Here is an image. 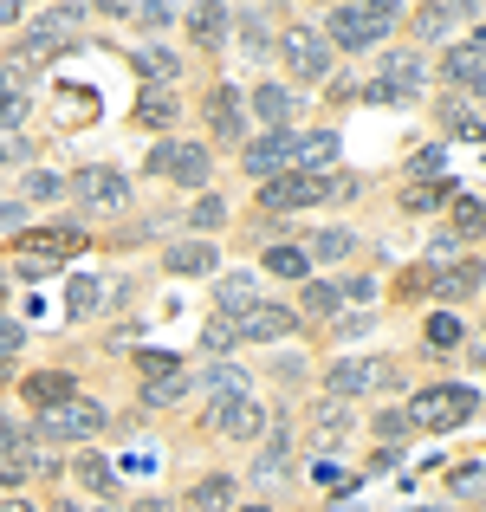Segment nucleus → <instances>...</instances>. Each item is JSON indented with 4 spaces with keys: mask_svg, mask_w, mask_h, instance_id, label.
Returning a JSON list of instances; mask_svg holds the SVG:
<instances>
[{
    "mask_svg": "<svg viewBox=\"0 0 486 512\" xmlns=\"http://www.w3.org/2000/svg\"><path fill=\"white\" fill-rule=\"evenodd\" d=\"M337 305H344V286H305V312H337Z\"/></svg>",
    "mask_w": 486,
    "mask_h": 512,
    "instance_id": "nucleus-39",
    "label": "nucleus"
},
{
    "mask_svg": "<svg viewBox=\"0 0 486 512\" xmlns=\"http://www.w3.org/2000/svg\"><path fill=\"white\" fill-rule=\"evenodd\" d=\"M253 111H260V124L286 130V117H292V91H286V85H260V91H253Z\"/></svg>",
    "mask_w": 486,
    "mask_h": 512,
    "instance_id": "nucleus-27",
    "label": "nucleus"
},
{
    "mask_svg": "<svg viewBox=\"0 0 486 512\" xmlns=\"http://www.w3.org/2000/svg\"><path fill=\"white\" fill-rule=\"evenodd\" d=\"M0 383H7V357H0Z\"/></svg>",
    "mask_w": 486,
    "mask_h": 512,
    "instance_id": "nucleus-59",
    "label": "nucleus"
},
{
    "mask_svg": "<svg viewBox=\"0 0 486 512\" xmlns=\"http://www.w3.org/2000/svg\"><path fill=\"white\" fill-rule=\"evenodd\" d=\"M72 474L85 480V493H98V500L117 487V474H111V461H104V454H85V461H72Z\"/></svg>",
    "mask_w": 486,
    "mask_h": 512,
    "instance_id": "nucleus-31",
    "label": "nucleus"
},
{
    "mask_svg": "<svg viewBox=\"0 0 486 512\" xmlns=\"http://www.w3.org/2000/svg\"><path fill=\"white\" fill-rule=\"evenodd\" d=\"M150 169L156 175H175V182H188V188H201L208 182V150H201V143H162V150L150 156Z\"/></svg>",
    "mask_w": 486,
    "mask_h": 512,
    "instance_id": "nucleus-11",
    "label": "nucleus"
},
{
    "mask_svg": "<svg viewBox=\"0 0 486 512\" xmlns=\"http://www.w3.org/2000/svg\"><path fill=\"white\" fill-rule=\"evenodd\" d=\"M474 415H480V396L467 383H435V389H422V396L409 402L415 428H461V422H474Z\"/></svg>",
    "mask_w": 486,
    "mask_h": 512,
    "instance_id": "nucleus-1",
    "label": "nucleus"
},
{
    "mask_svg": "<svg viewBox=\"0 0 486 512\" xmlns=\"http://www.w3.org/2000/svg\"><path fill=\"white\" fill-rule=\"evenodd\" d=\"M208 428H214V435H227V441H253L266 428V409L253 396H214Z\"/></svg>",
    "mask_w": 486,
    "mask_h": 512,
    "instance_id": "nucleus-6",
    "label": "nucleus"
},
{
    "mask_svg": "<svg viewBox=\"0 0 486 512\" xmlns=\"http://www.w3.org/2000/svg\"><path fill=\"white\" fill-rule=\"evenodd\" d=\"M91 7H98V13H111V20H130V13H137L143 0H91Z\"/></svg>",
    "mask_w": 486,
    "mask_h": 512,
    "instance_id": "nucleus-50",
    "label": "nucleus"
},
{
    "mask_svg": "<svg viewBox=\"0 0 486 512\" xmlns=\"http://www.w3.org/2000/svg\"><path fill=\"white\" fill-rule=\"evenodd\" d=\"M331 195H350V175H299V169H286V175H273L266 182V214H286V208H312V201H331Z\"/></svg>",
    "mask_w": 486,
    "mask_h": 512,
    "instance_id": "nucleus-2",
    "label": "nucleus"
},
{
    "mask_svg": "<svg viewBox=\"0 0 486 512\" xmlns=\"http://www.w3.org/2000/svg\"><path fill=\"white\" fill-rule=\"evenodd\" d=\"M0 292H7V286H0Z\"/></svg>",
    "mask_w": 486,
    "mask_h": 512,
    "instance_id": "nucleus-62",
    "label": "nucleus"
},
{
    "mask_svg": "<svg viewBox=\"0 0 486 512\" xmlns=\"http://www.w3.org/2000/svg\"><path fill=\"white\" fill-rule=\"evenodd\" d=\"M26 13V0H0V20H20Z\"/></svg>",
    "mask_w": 486,
    "mask_h": 512,
    "instance_id": "nucleus-55",
    "label": "nucleus"
},
{
    "mask_svg": "<svg viewBox=\"0 0 486 512\" xmlns=\"http://www.w3.org/2000/svg\"><path fill=\"white\" fill-rule=\"evenodd\" d=\"M98 428H104V409L98 402H78V396L39 415V435H52V441H85V435H98Z\"/></svg>",
    "mask_w": 486,
    "mask_h": 512,
    "instance_id": "nucleus-7",
    "label": "nucleus"
},
{
    "mask_svg": "<svg viewBox=\"0 0 486 512\" xmlns=\"http://www.w3.org/2000/svg\"><path fill=\"white\" fill-rule=\"evenodd\" d=\"M65 305H72V312H91V305H98V279H85V273H78L72 286H65Z\"/></svg>",
    "mask_w": 486,
    "mask_h": 512,
    "instance_id": "nucleus-40",
    "label": "nucleus"
},
{
    "mask_svg": "<svg viewBox=\"0 0 486 512\" xmlns=\"http://www.w3.org/2000/svg\"><path fill=\"white\" fill-rule=\"evenodd\" d=\"M234 338H240V331H234V318H214V325H208V350H227Z\"/></svg>",
    "mask_w": 486,
    "mask_h": 512,
    "instance_id": "nucleus-46",
    "label": "nucleus"
},
{
    "mask_svg": "<svg viewBox=\"0 0 486 512\" xmlns=\"http://www.w3.org/2000/svg\"><path fill=\"white\" fill-rule=\"evenodd\" d=\"M415 91H422V65H415V52H383V78H376L370 98L376 104H409Z\"/></svg>",
    "mask_w": 486,
    "mask_h": 512,
    "instance_id": "nucleus-9",
    "label": "nucleus"
},
{
    "mask_svg": "<svg viewBox=\"0 0 486 512\" xmlns=\"http://www.w3.org/2000/svg\"><path fill=\"white\" fill-rule=\"evenodd\" d=\"M396 33V7H363V0H344V7L331 13V39L344 52H363V46H376V39H389Z\"/></svg>",
    "mask_w": 486,
    "mask_h": 512,
    "instance_id": "nucleus-3",
    "label": "nucleus"
},
{
    "mask_svg": "<svg viewBox=\"0 0 486 512\" xmlns=\"http://www.w3.org/2000/svg\"><path fill=\"white\" fill-rule=\"evenodd\" d=\"M214 299H221L227 318H240V312H253V305H260V286H253V273H227L221 286H214Z\"/></svg>",
    "mask_w": 486,
    "mask_h": 512,
    "instance_id": "nucleus-22",
    "label": "nucleus"
},
{
    "mask_svg": "<svg viewBox=\"0 0 486 512\" xmlns=\"http://www.w3.org/2000/svg\"><path fill=\"white\" fill-rule=\"evenodd\" d=\"M78 26H85V7H46L20 39V65H39V59H52V52H65L78 39Z\"/></svg>",
    "mask_w": 486,
    "mask_h": 512,
    "instance_id": "nucleus-4",
    "label": "nucleus"
},
{
    "mask_svg": "<svg viewBox=\"0 0 486 512\" xmlns=\"http://www.w3.org/2000/svg\"><path fill=\"white\" fill-rule=\"evenodd\" d=\"M0 512H33V506H26V500H7V506H0Z\"/></svg>",
    "mask_w": 486,
    "mask_h": 512,
    "instance_id": "nucleus-57",
    "label": "nucleus"
},
{
    "mask_svg": "<svg viewBox=\"0 0 486 512\" xmlns=\"http://www.w3.org/2000/svg\"><path fill=\"white\" fill-rule=\"evenodd\" d=\"M363 7H396V0H363Z\"/></svg>",
    "mask_w": 486,
    "mask_h": 512,
    "instance_id": "nucleus-58",
    "label": "nucleus"
},
{
    "mask_svg": "<svg viewBox=\"0 0 486 512\" xmlns=\"http://www.w3.org/2000/svg\"><path fill=\"white\" fill-rule=\"evenodd\" d=\"M130 512H175V506H169V500H137Z\"/></svg>",
    "mask_w": 486,
    "mask_h": 512,
    "instance_id": "nucleus-56",
    "label": "nucleus"
},
{
    "mask_svg": "<svg viewBox=\"0 0 486 512\" xmlns=\"http://www.w3.org/2000/svg\"><path fill=\"white\" fill-rule=\"evenodd\" d=\"M448 78L467 91V98L480 91V78H486V46H480V39H461V46H448Z\"/></svg>",
    "mask_w": 486,
    "mask_h": 512,
    "instance_id": "nucleus-16",
    "label": "nucleus"
},
{
    "mask_svg": "<svg viewBox=\"0 0 486 512\" xmlns=\"http://www.w3.org/2000/svg\"><path fill=\"white\" fill-rule=\"evenodd\" d=\"M454 221H461V234H480V201L461 195V201H454Z\"/></svg>",
    "mask_w": 486,
    "mask_h": 512,
    "instance_id": "nucleus-44",
    "label": "nucleus"
},
{
    "mask_svg": "<svg viewBox=\"0 0 486 512\" xmlns=\"http://www.w3.org/2000/svg\"><path fill=\"white\" fill-rule=\"evenodd\" d=\"M188 396V363L182 370H169V376H150V383H143V402H150V409H169V402H182Z\"/></svg>",
    "mask_w": 486,
    "mask_h": 512,
    "instance_id": "nucleus-28",
    "label": "nucleus"
},
{
    "mask_svg": "<svg viewBox=\"0 0 486 512\" xmlns=\"http://www.w3.org/2000/svg\"><path fill=\"white\" fill-rule=\"evenodd\" d=\"M137 124H143V130H169V124H175V98H169V85H150V91L137 98Z\"/></svg>",
    "mask_w": 486,
    "mask_h": 512,
    "instance_id": "nucleus-25",
    "label": "nucleus"
},
{
    "mask_svg": "<svg viewBox=\"0 0 486 512\" xmlns=\"http://www.w3.org/2000/svg\"><path fill=\"white\" fill-rule=\"evenodd\" d=\"M20 156H26V150H20V143L7 137V130H0V169H7V163H20Z\"/></svg>",
    "mask_w": 486,
    "mask_h": 512,
    "instance_id": "nucleus-52",
    "label": "nucleus"
},
{
    "mask_svg": "<svg viewBox=\"0 0 486 512\" xmlns=\"http://www.w3.org/2000/svg\"><path fill=\"white\" fill-rule=\"evenodd\" d=\"M337 163V137L331 130H305V137H292V169L312 175V169H331Z\"/></svg>",
    "mask_w": 486,
    "mask_h": 512,
    "instance_id": "nucleus-18",
    "label": "nucleus"
},
{
    "mask_svg": "<svg viewBox=\"0 0 486 512\" xmlns=\"http://www.w3.org/2000/svg\"><path fill=\"white\" fill-rule=\"evenodd\" d=\"M441 201H448V188H415L409 208H415V214H428V208H441Z\"/></svg>",
    "mask_w": 486,
    "mask_h": 512,
    "instance_id": "nucleus-47",
    "label": "nucleus"
},
{
    "mask_svg": "<svg viewBox=\"0 0 486 512\" xmlns=\"http://www.w3.org/2000/svg\"><path fill=\"white\" fill-rule=\"evenodd\" d=\"M441 169H448V150H422L415 156V175H441Z\"/></svg>",
    "mask_w": 486,
    "mask_h": 512,
    "instance_id": "nucleus-49",
    "label": "nucleus"
},
{
    "mask_svg": "<svg viewBox=\"0 0 486 512\" xmlns=\"http://www.w3.org/2000/svg\"><path fill=\"white\" fill-rule=\"evenodd\" d=\"M78 247H85V234L59 221V227H33V234L20 240V260H52V266H59V260H72Z\"/></svg>",
    "mask_w": 486,
    "mask_h": 512,
    "instance_id": "nucleus-12",
    "label": "nucleus"
},
{
    "mask_svg": "<svg viewBox=\"0 0 486 512\" xmlns=\"http://www.w3.org/2000/svg\"><path fill=\"white\" fill-rule=\"evenodd\" d=\"M279 52H286V65H292V78H331V46H324V33H312V26H292L286 39H279Z\"/></svg>",
    "mask_w": 486,
    "mask_h": 512,
    "instance_id": "nucleus-5",
    "label": "nucleus"
},
{
    "mask_svg": "<svg viewBox=\"0 0 486 512\" xmlns=\"http://www.w3.org/2000/svg\"><path fill=\"white\" fill-rule=\"evenodd\" d=\"M72 201H78V208H124L130 182L117 169H78L72 175Z\"/></svg>",
    "mask_w": 486,
    "mask_h": 512,
    "instance_id": "nucleus-10",
    "label": "nucleus"
},
{
    "mask_svg": "<svg viewBox=\"0 0 486 512\" xmlns=\"http://www.w3.org/2000/svg\"><path fill=\"white\" fill-rule=\"evenodd\" d=\"M52 512H78V506H52Z\"/></svg>",
    "mask_w": 486,
    "mask_h": 512,
    "instance_id": "nucleus-60",
    "label": "nucleus"
},
{
    "mask_svg": "<svg viewBox=\"0 0 486 512\" xmlns=\"http://www.w3.org/2000/svg\"><path fill=\"white\" fill-rule=\"evenodd\" d=\"M208 124H214V137H227V143H240V98L234 91H208Z\"/></svg>",
    "mask_w": 486,
    "mask_h": 512,
    "instance_id": "nucleus-23",
    "label": "nucleus"
},
{
    "mask_svg": "<svg viewBox=\"0 0 486 512\" xmlns=\"http://www.w3.org/2000/svg\"><path fill=\"white\" fill-rule=\"evenodd\" d=\"M137 72L150 78V85H169V78L182 72V59H175L169 46H143V52H137Z\"/></svg>",
    "mask_w": 486,
    "mask_h": 512,
    "instance_id": "nucleus-30",
    "label": "nucleus"
},
{
    "mask_svg": "<svg viewBox=\"0 0 486 512\" xmlns=\"http://www.w3.org/2000/svg\"><path fill=\"white\" fill-rule=\"evenodd\" d=\"M20 117H26V98L20 91H0V130H13Z\"/></svg>",
    "mask_w": 486,
    "mask_h": 512,
    "instance_id": "nucleus-43",
    "label": "nucleus"
},
{
    "mask_svg": "<svg viewBox=\"0 0 486 512\" xmlns=\"http://www.w3.org/2000/svg\"><path fill=\"white\" fill-rule=\"evenodd\" d=\"M201 383H208L214 396H247V370H234V363H214Z\"/></svg>",
    "mask_w": 486,
    "mask_h": 512,
    "instance_id": "nucleus-35",
    "label": "nucleus"
},
{
    "mask_svg": "<svg viewBox=\"0 0 486 512\" xmlns=\"http://www.w3.org/2000/svg\"><path fill=\"white\" fill-rule=\"evenodd\" d=\"M39 467H52V461L33 448V435H20L13 422H0V487H20L26 474H39Z\"/></svg>",
    "mask_w": 486,
    "mask_h": 512,
    "instance_id": "nucleus-8",
    "label": "nucleus"
},
{
    "mask_svg": "<svg viewBox=\"0 0 486 512\" xmlns=\"http://www.w3.org/2000/svg\"><path fill=\"white\" fill-rule=\"evenodd\" d=\"M169 273H188V279L214 273V247H208V240H182V247H169Z\"/></svg>",
    "mask_w": 486,
    "mask_h": 512,
    "instance_id": "nucleus-26",
    "label": "nucleus"
},
{
    "mask_svg": "<svg viewBox=\"0 0 486 512\" xmlns=\"http://www.w3.org/2000/svg\"><path fill=\"white\" fill-rule=\"evenodd\" d=\"M266 273H279V279H305V273H312V253H305L299 240H286V247L266 253Z\"/></svg>",
    "mask_w": 486,
    "mask_h": 512,
    "instance_id": "nucleus-29",
    "label": "nucleus"
},
{
    "mask_svg": "<svg viewBox=\"0 0 486 512\" xmlns=\"http://www.w3.org/2000/svg\"><path fill=\"white\" fill-rule=\"evenodd\" d=\"M409 409H389V415H376V435H383V441H396V448H402V441H409Z\"/></svg>",
    "mask_w": 486,
    "mask_h": 512,
    "instance_id": "nucleus-37",
    "label": "nucleus"
},
{
    "mask_svg": "<svg viewBox=\"0 0 486 512\" xmlns=\"http://www.w3.org/2000/svg\"><path fill=\"white\" fill-rule=\"evenodd\" d=\"M26 402H33V409H59V402H72V376H65V370H33V376H26Z\"/></svg>",
    "mask_w": 486,
    "mask_h": 512,
    "instance_id": "nucleus-20",
    "label": "nucleus"
},
{
    "mask_svg": "<svg viewBox=\"0 0 486 512\" xmlns=\"http://www.w3.org/2000/svg\"><path fill=\"white\" fill-rule=\"evenodd\" d=\"M234 474H208L195 493H188V512H234Z\"/></svg>",
    "mask_w": 486,
    "mask_h": 512,
    "instance_id": "nucleus-21",
    "label": "nucleus"
},
{
    "mask_svg": "<svg viewBox=\"0 0 486 512\" xmlns=\"http://www.w3.org/2000/svg\"><path fill=\"white\" fill-rule=\"evenodd\" d=\"M286 454H292V435H286V428H273V441H266V454H260V467H253V474H260V480H279V474H286Z\"/></svg>",
    "mask_w": 486,
    "mask_h": 512,
    "instance_id": "nucleus-33",
    "label": "nucleus"
},
{
    "mask_svg": "<svg viewBox=\"0 0 486 512\" xmlns=\"http://www.w3.org/2000/svg\"><path fill=\"white\" fill-rule=\"evenodd\" d=\"M188 214H195V227H221V221H227V201H221V195H201Z\"/></svg>",
    "mask_w": 486,
    "mask_h": 512,
    "instance_id": "nucleus-41",
    "label": "nucleus"
},
{
    "mask_svg": "<svg viewBox=\"0 0 486 512\" xmlns=\"http://www.w3.org/2000/svg\"><path fill=\"white\" fill-rule=\"evenodd\" d=\"M0 91H20V65H0Z\"/></svg>",
    "mask_w": 486,
    "mask_h": 512,
    "instance_id": "nucleus-54",
    "label": "nucleus"
},
{
    "mask_svg": "<svg viewBox=\"0 0 486 512\" xmlns=\"http://www.w3.org/2000/svg\"><path fill=\"white\" fill-rule=\"evenodd\" d=\"M441 124H448V137L480 143V104L474 98H448V104H441Z\"/></svg>",
    "mask_w": 486,
    "mask_h": 512,
    "instance_id": "nucleus-24",
    "label": "nucleus"
},
{
    "mask_svg": "<svg viewBox=\"0 0 486 512\" xmlns=\"http://www.w3.org/2000/svg\"><path fill=\"white\" fill-rule=\"evenodd\" d=\"M26 195H33V201H52V195H59V175H33V182H26Z\"/></svg>",
    "mask_w": 486,
    "mask_h": 512,
    "instance_id": "nucleus-51",
    "label": "nucleus"
},
{
    "mask_svg": "<svg viewBox=\"0 0 486 512\" xmlns=\"http://www.w3.org/2000/svg\"><path fill=\"white\" fill-rule=\"evenodd\" d=\"M292 318H299L292 305H253V312L234 318V331L247 344H273V338H286V331H292Z\"/></svg>",
    "mask_w": 486,
    "mask_h": 512,
    "instance_id": "nucleus-14",
    "label": "nucleus"
},
{
    "mask_svg": "<svg viewBox=\"0 0 486 512\" xmlns=\"http://www.w3.org/2000/svg\"><path fill=\"white\" fill-rule=\"evenodd\" d=\"M454 493H461V500H480V461H467L461 474H454Z\"/></svg>",
    "mask_w": 486,
    "mask_h": 512,
    "instance_id": "nucleus-45",
    "label": "nucleus"
},
{
    "mask_svg": "<svg viewBox=\"0 0 486 512\" xmlns=\"http://www.w3.org/2000/svg\"><path fill=\"white\" fill-rule=\"evenodd\" d=\"M240 163H247V175H260V182L286 175V169H292V130H273V137H253Z\"/></svg>",
    "mask_w": 486,
    "mask_h": 512,
    "instance_id": "nucleus-13",
    "label": "nucleus"
},
{
    "mask_svg": "<svg viewBox=\"0 0 486 512\" xmlns=\"http://www.w3.org/2000/svg\"><path fill=\"white\" fill-rule=\"evenodd\" d=\"M428 344H441V350L461 344V318H454V312H435V318H428Z\"/></svg>",
    "mask_w": 486,
    "mask_h": 512,
    "instance_id": "nucleus-36",
    "label": "nucleus"
},
{
    "mask_svg": "<svg viewBox=\"0 0 486 512\" xmlns=\"http://www.w3.org/2000/svg\"><path fill=\"white\" fill-rule=\"evenodd\" d=\"M137 370L143 376H169V370H182V357H175V350H137Z\"/></svg>",
    "mask_w": 486,
    "mask_h": 512,
    "instance_id": "nucleus-38",
    "label": "nucleus"
},
{
    "mask_svg": "<svg viewBox=\"0 0 486 512\" xmlns=\"http://www.w3.org/2000/svg\"><path fill=\"white\" fill-rule=\"evenodd\" d=\"M461 20H480V0H435V7H422V33L428 39L454 33Z\"/></svg>",
    "mask_w": 486,
    "mask_h": 512,
    "instance_id": "nucleus-19",
    "label": "nucleus"
},
{
    "mask_svg": "<svg viewBox=\"0 0 486 512\" xmlns=\"http://www.w3.org/2000/svg\"><path fill=\"white\" fill-rule=\"evenodd\" d=\"M370 383H376L370 363H337L331 370V396H357V389H370Z\"/></svg>",
    "mask_w": 486,
    "mask_h": 512,
    "instance_id": "nucleus-32",
    "label": "nucleus"
},
{
    "mask_svg": "<svg viewBox=\"0 0 486 512\" xmlns=\"http://www.w3.org/2000/svg\"><path fill=\"white\" fill-rule=\"evenodd\" d=\"M305 253H324V260H350V253H357V234H350V227H324V234H318Z\"/></svg>",
    "mask_w": 486,
    "mask_h": 512,
    "instance_id": "nucleus-34",
    "label": "nucleus"
},
{
    "mask_svg": "<svg viewBox=\"0 0 486 512\" xmlns=\"http://www.w3.org/2000/svg\"><path fill=\"white\" fill-rule=\"evenodd\" d=\"M20 344H26V331L13 325V318H0V357H13V350H20Z\"/></svg>",
    "mask_w": 486,
    "mask_h": 512,
    "instance_id": "nucleus-48",
    "label": "nucleus"
},
{
    "mask_svg": "<svg viewBox=\"0 0 486 512\" xmlns=\"http://www.w3.org/2000/svg\"><path fill=\"white\" fill-rule=\"evenodd\" d=\"M20 214H26L20 201H0V227H20Z\"/></svg>",
    "mask_w": 486,
    "mask_h": 512,
    "instance_id": "nucleus-53",
    "label": "nucleus"
},
{
    "mask_svg": "<svg viewBox=\"0 0 486 512\" xmlns=\"http://www.w3.org/2000/svg\"><path fill=\"white\" fill-rule=\"evenodd\" d=\"M188 39H195L201 52H221V39H227V7H221V0H195V13H188Z\"/></svg>",
    "mask_w": 486,
    "mask_h": 512,
    "instance_id": "nucleus-17",
    "label": "nucleus"
},
{
    "mask_svg": "<svg viewBox=\"0 0 486 512\" xmlns=\"http://www.w3.org/2000/svg\"><path fill=\"white\" fill-rule=\"evenodd\" d=\"M422 286H435L441 299H474V292H480V260H461V266L441 260V266H428V273H422Z\"/></svg>",
    "mask_w": 486,
    "mask_h": 512,
    "instance_id": "nucleus-15",
    "label": "nucleus"
},
{
    "mask_svg": "<svg viewBox=\"0 0 486 512\" xmlns=\"http://www.w3.org/2000/svg\"><path fill=\"white\" fill-rule=\"evenodd\" d=\"M337 435H350V409H324V422H318V441L331 448Z\"/></svg>",
    "mask_w": 486,
    "mask_h": 512,
    "instance_id": "nucleus-42",
    "label": "nucleus"
},
{
    "mask_svg": "<svg viewBox=\"0 0 486 512\" xmlns=\"http://www.w3.org/2000/svg\"><path fill=\"white\" fill-rule=\"evenodd\" d=\"M240 512H266V506H240Z\"/></svg>",
    "mask_w": 486,
    "mask_h": 512,
    "instance_id": "nucleus-61",
    "label": "nucleus"
}]
</instances>
